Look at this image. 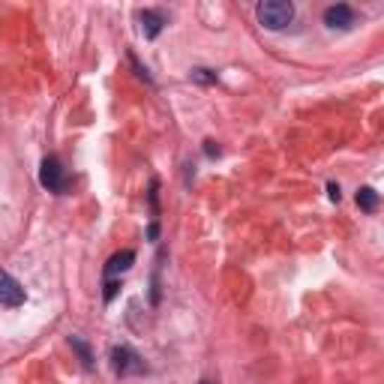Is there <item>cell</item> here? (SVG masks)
Here are the masks:
<instances>
[{"label":"cell","mask_w":384,"mask_h":384,"mask_svg":"<svg viewBox=\"0 0 384 384\" xmlns=\"http://www.w3.org/2000/svg\"><path fill=\"white\" fill-rule=\"evenodd\" d=\"M258 25L267 30H286L291 21H295V4L288 0H264V4L255 6Z\"/></svg>","instance_id":"1"},{"label":"cell","mask_w":384,"mask_h":384,"mask_svg":"<svg viewBox=\"0 0 384 384\" xmlns=\"http://www.w3.org/2000/svg\"><path fill=\"white\" fill-rule=\"evenodd\" d=\"M108 357H111V369H115L120 378H127V376H144V372H148V364H144L141 354L135 352V348H129V345H115Z\"/></svg>","instance_id":"2"},{"label":"cell","mask_w":384,"mask_h":384,"mask_svg":"<svg viewBox=\"0 0 384 384\" xmlns=\"http://www.w3.org/2000/svg\"><path fill=\"white\" fill-rule=\"evenodd\" d=\"M39 184L49 192H63L66 189V168L60 165L58 156H45L39 168Z\"/></svg>","instance_id":"3"},{"label":"cell","mask_w":384,"mask_h":384,"mask_svg":"<svg viewBox=\"0 0 384 384\" xmlns=\"http://www.w3.org/2000/svg\"><path fill=\"white\" fill-rule=\"evenodd\" d=\"M27 300V291L25 286L13 276V274H6V270H0V307H9V309H15L21 307V303Z\"/></svg>","instance_id":"4"},{"label":"cell","mask_w":384,"mask_h":384,"mask_svg":"<svg viewBox=\"0 0 384 384\" xmlns=\"http://www.w3.org/2000/svg\"><path fill=\"white\" fill-rule=\"evenodd\" d=\"M324 25L331 30H352L357 25V13L348 4H336L324 9Z\"/></svg>","instance_id":"5"},{"label":"cell","mask_w":384,"mask_h":384,"mask_svg":"<svg viewBox=\"0 0 384 384\" xmlns=\"http://www.w3.org/2000/svg\"><path fill=\"white\" fill-rule=\"evenodd\" d=\"M139 21H141V33L148 39H156L162 33V27H165V15L160 13V9H141Z\"/></svg>","instance_id":"6"},{"label":"cell","mask_w":384,"mask_h":384,"mask_svg":"<svg viewBox=\"0 0 384 384\" xmlns=\"http://www.w3.org/2000/svg\"><path fill=\"white\" fill-rule=\"evenodd\" d=\"M132 262H135V252H132V250L115 252V255L108 258V264H105V276H108V279H115L117 274H127V270L132 267Z\"/></svg>","instance_id":"7"},{"label":"cell","mask_w":384,"mask_h":384,"mask_svg":"<svg viewBox=\"0 0 384 384\" xmlns=\"http://www.w3.org/2000/svg\"><path fill=\"white\" fill-rule=\"evenodd\" d=\"M357 207L366 210V213H376L378 210V192L372 186H360L357 189Z\"/></svg>","instance_id":"8"},{"label":"cell","mask_w":384,"mask_h":384,"mask_svg":"<svg viewBox=\"0 0 384 384\" xmlns=\"http://www.w3.org/2000/svg\"><path fill=\"white\" fill-rule=\"evenodd\" d=\"M70 345H72V352L82 357L84 369H94V366H96V364H94V352H90V345L82 340V336H70Z\"/></svg>","instance_id":"9"},{"label":"cell","mask_w":384,"mask_h":384,"mask_svg":"<svg viewBox=\"0 0 384 384\" xmlns=\"http://www.w3.org/2000/svg\"><path fill=\"white\" fill-rule=\"evenodd\" d=\"M192 82H198V84H213V82H217V72L205 70V66H198V70H192Z\"/></svg>","instance_id":"10"},{"label":"cell","mask_w":384,"mask_h":384,"mask_svg":"<svg viewBox=\"0 0 384 384\" xmlns=\"http://www.w3.org/2000/svg\"><path fill=\"white\" fill-rule=\"evenodd\" d=\"M117 288H120V282H117V279H108V282H105V303H111V300H115Z\"/></svg>","instance_id":"11"},{"label":"cell","mask_w":384,"mask_h":384,"mask_svg":"<svg viewBox=\"0 0 384 384\" xmlns=\"http://www.w3.org/2000/svg\"><path fill=\"white\" fill-rule=\"evenodd\" d=\"M327 196H331V201H340V198H343L340 184H333V180H331V184H327Z\"/></svg>","instance_id":"12"},{"label":"cell","mask_w":384,"mask_h":384,"mask_svg":"<svg viewBox=\"0 0 384 384\" xmlns=\"http://www.w3.org/2000/svg\"><path fill=\"white\" fill-rule=\"evenodd\" d=\"M129 60H132V66H135V72H139V78H144V82H151V75H148V70H144V66H141L139 60H135V58H132V54H129Z\"/></svg>","instance_id":"13"},{"label":"cell","mask_w":384,"mask_h":384,"mask_svg":"<svg viewBox=\"0 0 384 384\" xmlns=\"http://www.w3.org/2000/svg\"><path fill=\"white\" fill-rule=\"evenodd\" d=\"M205 153H207V156H219V148H217V141H205Z\"/></svg>","instance_id":"14"},{"label":"cell","mask_w":384,"mask_h":384,"mask_svg":"<svg viewBox=\"0 0 384 384\" xmlns=\"http://www.w3.org/2000/svg\"><path fill=\"white\" fill-rule=\"evenodd\" d=\"M148 237H151V241H156V237H160V222H151V229H148Z\"/></svg>","instance_id":"15"},{"label":"cell","mask_w":384,"mask_h":384,"mask_svg":"<svg viewBox=\"0 0 384 384\" xmlns=\"http://www.w3.org/2000/svg\"><path fill=\"white\" fill-rule=\"evenodd\" d=\"M198 384H210V381H207V378H205V381H198Z\"/></svg>","instance_id":"16"}]
</instances>
